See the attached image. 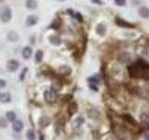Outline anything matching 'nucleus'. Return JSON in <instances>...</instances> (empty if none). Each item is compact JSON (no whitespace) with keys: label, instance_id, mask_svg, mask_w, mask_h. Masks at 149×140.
I'll return each instance as SVG.
<instances>
[{"label":"nucleus","instance_id":"f257e3e1","mask_svg":"<svg viewBox=\"0 0 149 140\" xmlns=\"http://www.w3.org/2000/svg\"><path fill=\"white\" fill-rule=\"evenodd\" d=\"M130 76L134 78H143L149 80V64L143 60H139L136 63L128 66Z\"/></svg>","mask_w":149,"mask_h":140},{"label":"nucleus","instance_id":"f03ea898","mask_svg":"<svg viewBox=\"0 0 149 140\" xmlns=\"http://www.w3.org/2000/svg\"><path fill=\"white\" fill-rule=\"evenodd\" d=\"M12 11L9 7H4L0 9V20L2 22H8L11 20Z\"/></svg>","mask_w":149,"mask_h":140},{"label":"nucleus","instance_id":"7ed1b4c3","mask_svg":"<svg viewBox=\"0 0 149 140\" xmlns=\"http://www.w3.org/2000/svg\"><path fill=\"white\" fill-rule=\"evenodd\" d=\"M44 98L46 102L49 103V104H52L56 100H57V92L55 90H48L44 92Z\"/></svg>","mask_w":149,"mask_h":140},{"label":"nucleus","instance_id":"20e7f679","mask_svg":"<svg viewBox=\"0 0 149 140\" xmlns=\"http://www.w3.org/2000/svg\"><path fill=\"white\" fill-rule=\"evenodd\" d=\"M115 22L116 25H118L122 28H135L136 25L134 24V23H132V22H129L127 21L123 20V19H121L119 17H116L115 19Z\"/></svg>","mask_w":149,"mask_h":140},{"label":"nucleus","instance_id":"39448f33","mask_svg":"<svg viewBox=\"0 0 149 140\" xmlns=\"http://www.w3.org/2000/svg\"><path fill=\"white\" fill-rule=\"evenodd\" d=\"M19 65H20V64H19L18 61L9 60V61H8V63H7V68H8V71L14 72L19 68Z\"/></svg>","mask_w":149,"mask_h":140},{"label":"nucleus","instance_id":"423d86ee","mask_svg":"<svg viewBox=\"0 0 149 140\" xmlns=\"http://www.w3.org/2000/svg\"><path fill=\"white\" fill-rule=\"evenodd\" d=\"M50 123H51V119L48 116H42L38 120V124L42 128H45L47 126H49L50 124Z\"/></svg>","mask_w":149,"mask_h":140},{"label":"nucleus","instance_id":"0eeeda50","mask_svg":"<svg viewBox=\"0 0 149 140\" xmlns=\"http://www.w3.org/2000/svg\"><path fill=\"white\" fill-rule=\"evenodd\" d=\"M122 120H123L127 124H129V125L137 126V121L132 118V116H130V115H129V114H123V115H122Z\"/></svg>","mask_w":149,"mask_h":140},{"label":"nucleus","instance_id":"6e6552de","mask_svg":"<svg viewBox=\"0 0 149 140\" xmlns=\"http://www.w3.org/2000/svg\"><path fill=\"white\" fill-rule=\"evenodd\" d=\"M12 129H13L14 132H16V133L22 132V130L23 129V123H22V121L20 120H16L12 123Z\"/></svg>","mask_w":149,"mask_h":140},{"label":"nucleus","instance_id":"1a4fd4ad","mask_svg":"<svg viewBox=\"0 0 149 140\" xmlns=\"http://www.w3.org/2000/svg\"><path fill=\"white\" fill-rule=\"evenodd\" d=\"M37 21H38V18H37L36 15H29L26 18L25 23L27 26H34L35 24L37 23Z\"/></svg>","mask_w":149,"mask_h":140},{"label":"nucleus","instance_id":"9d476101","mask_svg":"<svg viewBox=\"0 0 149 140\" xmlns=\"http://www.w3.org/2000/svg\"><path fill=\"white\" fill-rule=\"evenodd\" d=\"M32 53H33V50H32L31 47L26 46V47H24V48L22 49V57L24 59H26V60L30 59L31 56H32Z\"/></svg>","mask_w":149,"mask_h":140},{"label":"nucleus","instance_id":"9b49d317","mask_svg":"<svg viewBox=\"0 0 149 140\" xmlns=\"http://www.w3.org/2000/svg\"><path fill=\"white\" fill-rule=\"evenodd\" d=\"M138 13H139V15L141 16L142 18L143 19H147L149 18V8H146V7H141L139 8V10H138Z\"/></svg>","mask_w":149,"mask_h":140},{"label":"nucleus","instance_id":"f8f14e48","mask_svg":"<svg viewBox=\"0 0 149 140\" xmlns=\"http://www.w3.org/2000/svg\"><path fill=\"white\" fill-rule=\"evenodd\" d=\"M8 41H10V42H16V41H18L19 40V34L17 32H15V31H10L8 34Z\"/></svg>","mask_w":149,"mask_h":140},{"label":"nucleus","instance_id":"ddd939ff","mask_svg":"<svg viewBox=\"0 0 149 140\" xmlns=\"http://www.w3.org/2000/svg\"><path fill=\"white\" fill-rule=\"evenodd\" d=\"M96 33L99 36H104L106 34V27L104 23H99L96 26Z\"/></svg>","mask_w":149,"mask_h":140},{"label":"nucleus","instance_id":"4468645a","mask_svg":"<svg viewBox=\"0 0 149 140\" xmlns=\"http://www.w3.org/2000/svg\"><path fill=\"white\" fill-rule=\"evenodd\" d=\"M59 72L60 74L64 75V76H68V75L71 74L72 69L71 67H69L68 65H62V66L59 68Z\"/></svg>","mask_w":149,"mask_h":140},{"label":"nucleus","instance_id":"2eb2a0df","mask_svg":"<svg viewBox=\"0 0 149 140\" xmlns=\"http://www.w3.org/2000/svg\"><path fill=\"white\" fill-rule=\"evenodd\" d=\"M77 108H78V106L76 102H72V103H70V105L68 106V113L69 115H74L76 112L77 111Z\"/></svg>","mask_w":149,"mask_h":140},{"label":"nucleus","instance_id":"dca6fc26","mask_svg":"<svg viewBox=\"0 0 149 140\" xmlns=\"http://www.w3.org/2000/svg\"><path fill=\"white\" fill-rule=\"evenodd\" d=\"M25 6L28 9L34 10V9L37 8V2H36V0H26Z\"/></svg>","mask_w":149,"mask_h":140},{"label":"nucleus","instance_id":"f3484780","mask_svg":"<svg viewBox=\"0 0 149 140\" xmlns=\"http://www.w3.org/2000/svg\"><path fill=\"white\" fill-rule=\"evenodd\" d=\"M10 100H11L10 93L4 92V93H2L1 95H0V102H1V103H4V104H6V103L10 102Z\"/></svg>","mask_w":149,"mask_h":140},{"label":"nucleus","instance_id":"a211bd4d","mask_svg":"<svg viewBox=\"0 0 149 140\" xmlns=\"http://www.w3.org/2000/svg\"><path fill=\"white\" fill-rule=\"evenodd\" d=\"M6 118L8 120V121L9 123H14V121L16 120L17 119V116H16V113L13 111H8L6 113Z\"/></svg>","mask_w":149,"mask_h":140},{"label":"nucleus","instance_id":"6ab92c4d","mask_svg":"<svg viewBox=\"0 0 149 140\" xmlns=\"http://www.w3.org/2000/svg\"><path fill=\"white\" fill-rule=\"evenodd\" d=\"M49 42L52 45H55V46H59L61 44V38H60V36H56V35H52V36H49Z\"/></svg>","mask_w":149,"mask_h":140},{"label":"nucleus","instance_id":"aec40b11","mask_svg":"<svg viewBox=\"0 0 149 140\" xmlns=\"http://www.w3.org/2000/svg\"><path fill=\"white\" fill-rule=\"evenodd\" d=\"M43 51H42V50H38L36 51V56H35V62L36 64H39L42 62V60H43Z\"/></svg>","mask_w":149,"mask_h":140},{"label":"nucleus","instance_id":"412c9836","mask_svg":"<svg viewBox=\"0 0 149 140\" xmlns=\"http://www.w3.org/2000/svg\"><path fill=\"white\" fill-rule=\"evenodd\" d=\"M88 115L91 119H98L100 116V113H99V111L96 109H90L88 112Z\"/></svg>","mask_w":149,"mask_h":140},{"label":"nucleus","instance_id":"4be33fe9","mask_svg":"<svg viewBox=\"0 0 149 140\" xmlns=\"http://www.w3.org/2000/svg\"><path fill=\"white\" fill-rule=\"evenodd\" d=\"M26 137L28 140H36V134L33 130H28L26 133Z\"/></svg>","mask_w":149,"mask_h":140},{"label":"nucleus","instance_id":"5701e85b","mask_svg":"<svg viewBox=\"0 0 149 140\" xmlns=\"http://www.w3.org/2000/svg\"><path fill=\"white\" fill-rule=\"evenodd\" d=\"M83 123H84V120L82 117H78V118L74 120V127H79V126H81L83 124Z\"/></svg>","mask_w":149,"mask_h":140},{"label":"nucleus","instance_id":"b1692460","mask_svg":"<svg viewBox=\"0 0 149 140\" xmlns=\"http://www.w3.org/2000/svg\"><path fill=\"white\" fill-rule=\"evenodd\" d=\"M141 120L143 124H148L149 123V115L146 114V113H143L141 114Z\"/></svg>","mask_w":149,"mask_h":140},{"label":"nucleus","instance_id":"393cba45","mask_svg":"<svg viewBox=\"0 0 149 140\" xmlns=\"http://www.w3.org/2000/svg\"><path fill=\"white\" fill-rule=\"evenodd\" d=\"M8 126V120L5 118H0V128H6Z\"/></svg>","mask_w":149,"mask_h":140},{"label":"nucleus","instance_id":"a878e982","mask_svg":"<svg viewBox=\"0 0 149 140\" xmlns=\"http://www.w3.org/2000/svg\"><path fill=\"white\" fill-rule=\"evenodd\" d=\"M114 2L118 7H123L126 5V0H114Z\"/></svg>","mask_w":149,"mask_h":140},{"label":"nucleus","instance_id":"bb28decb","mask_svg":"<svg viewBox=\"0 0 149 140\" xmlns=\"http://www.w3.org/2000/svg\"><path fill=\"white\" fill-rule=\"evenodd\" d=\"M27 68L25 67L24 69H22V74H21V76H20V79L21 80H23V78H25V75H26V72H27Z\"/></svg>","mask_w":149,"mask_h":140},{"label":"nucleus","instance_id":"cd10ccee","mask_svg":"<svg viewBox=\"0 0 149 140\" xmlns=\"http://www.w3.org/2000/svg\"><path fill=\"white\" fill-rule=\"evenodd\" d=\"M76 17H77V19L78 20V22H83V17H82V15L79 12H77L76 13Z\"/></svg>","mask_w":149,"mask_h":140},{"label":"nucleus","instance_id":"c85d7f7f","mask_svg":"<svg viewBox=\"0 0 149 140\" xmlns=\"http://www.w3.org/2000/svg\"><path fill=\"white\" fill-rule=\"evenodd\" d=\"M6 85H7L6 80H4V79H1V78H0V88H4Z\"/></svg>","mask_w":149,"mask_h":140},{"label":"nucleus","instance_id":"c756f323","mask_svg":"<svg viewBox=\"0 0 149 140\" xmlns=\"http://www.w3.org/2000/svg\"><path fill=\"white\" fill-rule=\"evenodd\" d=\"M91 3H94V4H97V5H102L104 2L101 1V0H91Z\"/></svg>","mask_w":149,"mask_h":140},{"label":"nucleus","instance_id":"7c9ffc66","mask_svg":"<svg viewBox=\"0 0 149 140\" xmlns=\"http://www.w3.org/2000/svg\"><path fill=\"white\" fill-rule=\"evenodd\" d=\"M90 87H91V90H94V91H98V89H97V86L96 85H94V84H91V85H90Z\"/></svg>","mask_w":149,"mask_h":140},{"label":"nucleus","instance_id":"2f4dec72","mask_svg":"<svg viewBox=\"0 0 149 140\" xmlns=\"http://www.w3.org/2000/svg\"><path fill=\"white\" fill-rule=\"evenodd\" d=\"M144 139H146V140H149V134H147L146 135V137H144Z\"/></svg>","mask_w":149,"mask_h":140},{"label":"nucleus","instance_id":"473e14b6","mask_svg":"<svg viewBox=\"0 0 149 140\" xmlns=\"http://www.w3.org/2000/svg\"><path fill=\"white\" fill-rule=\"evenodd\" d=\"M4 1V0H0V3H1V2H3Z\"/></svg>","mask_w":149,"mask_h":140},{"label":"nucleus","instance_id":"72a5a7b5","mask_svg":"<svg viewBox=\"0 0 149 140\" xmlns=\"http://www.w3.org/2000/svg\"><path fill=\"white\" fill-rule=\"evenodd\" d=\"M0 95H1V93H0Z\"/></svg>","mask_w":149,"mask_h":140}]
</instances>
